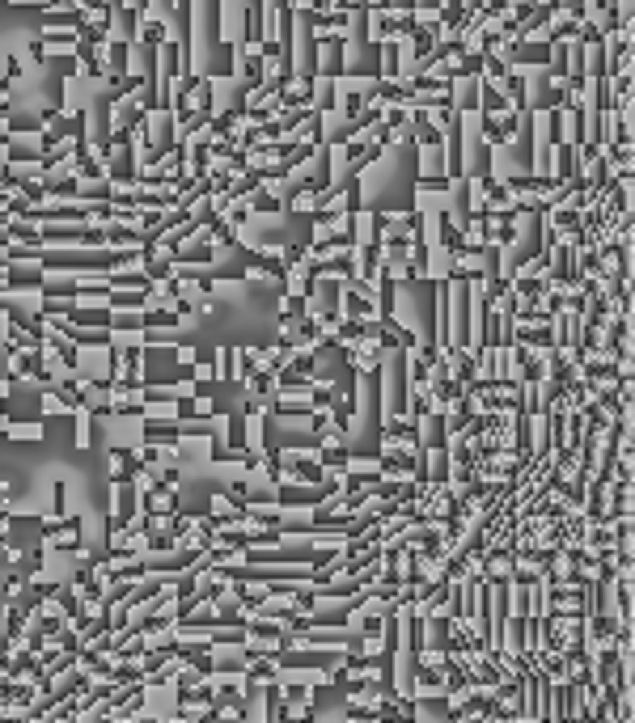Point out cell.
I'll list each match as a JSON object with an SVG mask.
<instances>
[{"instance_id": "obj_5", "label": "cell", "mask_w": 635, "mask_h": 723, "mask_svg": "<svg viewBox=\"0 0 635 723\" xmlns=\"http://www.w3.org/2000/svg\"><path fill=\"white\" fill-rule=\"evenodd\" d=\"M246 208L250 212H258V216H276V212H284V199L276 195V191H254V195H246Z\"/></svg>"}, {"instance_id": "obj_9", "label": "cell", "mask_w": 635, "mask_h": 723, "mask_svg": "<svg viewBox=\"0 0 635 723\" xmlns=\"http://www.w3.org/2000/svg\"><path fill=\"white\" fill-rule=\"evenodd\" d=\"M149 5H153V0H127V9H136V13H140V17H144V13H149Z\"/></svg>"}, {"instance_id": "obj_7", "label": "cell", "mask_w": 635, "mask_h": 723, "mask_svg": "<svg viewBox=\"0 0 635 723\" xmlns=\"http://www.w3.org/2000/svg\"><path fill=\"white\" fill-rule=\"evenodd\" d=\"M453 186V178H445V174H419L415 178V191L419 195H445Z\"/></svg>"}, {"instance_id": "obj_1", "label": "cell", "mask_w": 635, "mask_h": 723, "mask_svg": "<svg viewBox=\"0 0 635 723\" xmlns=\"http://www.w3.org/2000/svg\"><path fill=\"white\" fill-rule=\"evenodd\" d=\"M437 246H441L445 254H453V258H462V254H466V233H462V224H457L449 212H441V216H437Z\"/></svg>"}, {"instance_id": "obj_2", "label": "cell", "mask_w": 635, "mask_h": 723, "mask_svg": "<svg viewBox=\"0 0 635 723\" xmlns=\"http://www.w3.org/2000/svg\"><path fill=\"white\" fill-rule=\"evenodd\" d=\"M495 85H500V93L509 97V106H513V110H525V106H529V85H525L521 73H504Z\"/></svg>"}, {"instance_id": "obj_8", "label": "cell", "mask_w": 635, "mask_h": 723, "mask_svg": "<svg viewBox=\"0 0 635 723\" xmlns=\"http://www.w3.org/2000/svg\"><path fill=\"white\" fill-rule=\"evenodd\" d=\"M330 110H335V85H330V81H326V85H318V115L326 119Z\"/></svg>"}, {"instance_id": "obj_6", "label": "cell", "mask_w": 635, "mask_h": 723, "mask_svg": "<svg viewBox=\"0 0 635 723\" xmlns=\"http://www.w3.org/2000/svg\"><path fill=\"white\" fill-rule=\"evenodd\" d=\"M47 51H77V43H81V34H73V30H43V39H39Z\"/></svg>"}, {"instance_id": "obj_3", "label": "cell", "mask_w": 635, "mask_h": 723, "mask_svg": "<svg viewBox=\"0 0 635 723\" xmlns=\"http://www.w3.org/2000/svg\"><path fill=\"white\" fill-rule=\"evenodd\" d=\"M165 39H170V26H165L161 17L144 13V17L136 21V43H144V47H161Z\"/></svg>"}, {"instance_id": "obj_4", "label": "cell", "mask_w": 635, "mask_h": 723, "mask_svg": "<svg viewBox=\"0 0 635 723\" xmlns=\"http://www.w3.org/2000/svg\"><path fill=\"white\" fill-rule=\"evenodd\" d=\"M136 21H140V13H136V9H127V5L111 9V26H115V39H123V43H136Z\"/></svg>"}]
</instances>
